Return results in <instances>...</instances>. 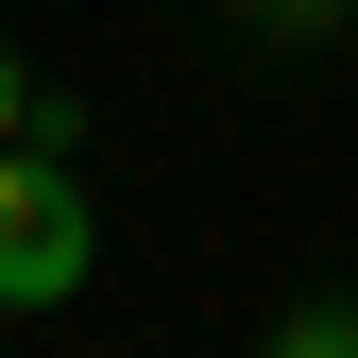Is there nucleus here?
I'll use <instances>...</instances> for the list:
<instances>
[{
    "label": "nucleus",
    "instance_id": "f03ea898",
    "mask_svg": "<svg viewBox=\"0 0 358 358\" xmlns=\"http://www.w3.org/2000/svg\"><path fill=\"white\" fill-rule=\"evenodd\" d=\"M273 358H358V307H290V341Z\"/></svg>",
    "mask_w": 358,
    "mask_h": 358
},
{
    "label": "nucleus",
    "instance_id": "f257e3e1",
    "mask_svg": "<svg viewBox=\"0 0 358 358\" xmlns=\"http://www.w3.org/2000/svg\"><path fill=\"white\" fill-rule=\"evenodd\" d=\"M85 256H103V222H85L69 137H52V120H34V137H0V307H69Z\"/></svg>",
    "mask_w": 358,
    "mask_h": 358
},
{
    "label": "nucleus",
    "instance_id": "7ed1b4c3",
    "mask_svg": "<svg viewBox=\"0 0 358 358\" xmlns=\"http://www.w3.org/2000/svg\"><path fill=\"white\" fill-rule=\"evenodd\" d=\"M34 120H52V103H34V69L0 52V137H34ZM52 137H69V120H52Z\"/></svg>",
    "mask_w": 358,
    "mask_h": 358
}]
</instances>
